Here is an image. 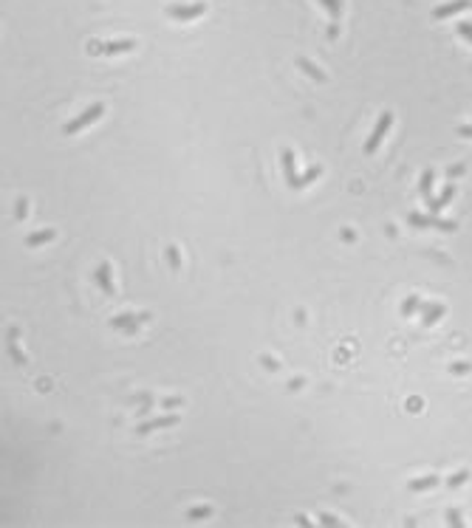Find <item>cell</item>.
<instances>
[{"mask_svg": "<svg viewBox=\"0 0 472 528\" xmlns=\"http://www.w3.org/2000/svg\"><path fill=\"white\" fill-rule=\"evenodd\" d=\"M102 113H105V105H102V102L91 105V108H85V110H82V113L77 116L74 121H68V124H65V133H68V136L80 133L82 128H88L91 121H96V119H99V116H102Z\"/></svg>", "mask_w": 472, "mask_h": 528, "instance_id": "obj_1", "label": "cell"}, {"mask_svg": "<svg viewBox=\"0 0 472 528\" xmlns=\"http://www.w3.org/2000/svg\"><path fill=\"white\" fill-rule=\"evenodd\" d=\"M390 124H393V113L387 110V113H382L379 116V121H376V128H374V133H370V139L365 141V153H376L379 150V144H382V139L387 136V130H390Z\"/></svg>", "mask_w": 472, "mask_h": 528, "instance_id": "obj_2", "label": "cell"}, {"mask_svg": "<svg viewBox=\"0 0 472 528\" xmlns=\"http://www.w3.org/2000/svg\"><path fill=\"white\" fill-rule=\"evenodd\" d=\"M133 48H136L133 40H113V43H91L88 54H125V51H133Z\"/></svg>", "mask_w": 472, "mask_h": 528, "instance_id": "obj_3", "label": "cell"}, {"mask_svg": "<svg viewBox=\"0 0 472 528\" xmlns=\"http://www.w3.org/2000/svg\"><path fill=\"white\" fill-rule=\"evenodd\" d=\"M204 12H207V6H204V3H190V6H170V9H167V14H170L172 20H181V23L201 17Z\"/></svg>", "mask_w": 472, "mask_h": 528, "instance_id": "obj_4", "label": "cell"}, {"mask_svg": "<svg viewBox=\"0 0 472 528\" xmlns=\"http://www.w3.org/2000/svg\"><path fill=\"white\" fill-rule=\"evenodd\" d=\"M410 226H433V229H441V232H455L453 220H441V218H433V215H416L410 212Z\"/></svg>", "mask_w": 472, "mask_h": 528, "instance_id": "obj_5", "label": "cell"}, {"mask_svg": "<svg viewBox=\"0 0 472 528\" xmlns=\"http://www.w3.org/2000/svg\"><path fill=\"white\" fill-rule=\"evenodd\" d=\"M280 158H283V172H286L288 187H291V189H300V178H297V170H294V153H291V150H283Z\"/></svg>", "mask_w": 472, "mask_h": 528, "instance_id": "obj_6", "label": "cell"}, {"mask_svg": "<svg viewBox=\"0 0 472 528\" xmlns=\"http://www.w3.org/2000/svg\"><path fill=\"white\" fill-rule=\"evenodd\" d=\"M472 3L469 0H453V3H447V6H438L433 12V17L435 20H444V17H453V14H458V12H464V9H469Z\"/></svg>", "mask_w": 472, "mask_h": 528, "instance_id": "obj_7", "label": "cell"}, {"mask_svg": "<svg viewBox=\"0 0 472 528\" xmlns=\"http://www.w3.org/2000/svg\"><path fill=\"white\" fill-rule=\"evenodd\" d=\"M453 195H455V187H453V184H447V187H444V192L438 195V198H427V209L433 215H438L450 204V198H453Z\"/></svg>", "mask_w": 472, "mask_h": 528, "instance_id": "obj_8", "label": "cell"}, {"mask_svg": "<svg viewBox=\"0 0 472 528\" xmlns=\"http://www.w3.org/2000/svg\"><path fill=\"white\" fill-rule=\"evenodd\" d=\"M178 424V415H161V418H153L147 424H139V432H153L161 430V426H176Z\"/></svg>", "mask_w": 472, "mask_h": 528, "instance_id": "obj_9", "label": "cell"}, {"mask_svg": "<svg viewBox=\"0 0 472 528\" xmlns=\"http://www.w3.org/2000/svg\"><path fill=\"white\" fill-rule=\"evenodd\" d=\"M297 68H300L303 73H308V77H311L314 82H325V73L319 71V68L314 65L311 60H306V57H300V60H297Z\"/></svg>", "mask_w": 472, "mask_h": 528, "instance_id": "obj_10", "label": "cell"}, {"mask_svg": "<svg viewBox=\"0 0 472 528\" xmlns=\"http://www.w3.org/2000/svg\"><path fill=\"white\" fill-rule=\"evenodd\" d=\"M96 283H99V288H102L105 294H113V286H111V266H108V263H102V266L96 268Z\"/></svg>", "mask_w": 472, "mask_h": 528, "instance_id": "obj_11", "label": "cell"}, {"mask_svg": "<svg viewBox=\"0 0 472 528\" xmlns=\"http://www.w3.org/2000/svg\"><path fill=\"white\" fill-rule=\"evenodd\" d=\"M57 237L54 229H43V232H34V235L26 237V246H43V243H51Z\"/></svg>", "mask_w": 472, "mask_h": 528, "instance_id": "obj_12", "label": "cell"}, {"mask_svg": "<svg viewBox=\"0 0 472 528\" xmlns=\"http://www.w3.org/2000/svg\"><path fill=\"white\" fill-rule=\"evenodd\" d=\"M444 316V305H424V328H430L433 322H438Z\"/></svg>", "mask_w": 472, "mask_h": 528, "instance_id": "obj_13", "label": "cell"}, {"mask_svg": "<svg viewBox=\"0 0 472 528\" xmlns=\"http://www.w3.org/2000/svg\"><path fill=\"white\" fill-rule=\"evenodd\" d=\"M433 486H438V474H427V477L410 480V492H427Z\"/></svg>", "mask_w": 472, "mask_h": 528, "instance_id": "obj_14", "label": "cell"}, {"mask_svg": "<svg viewBox=\"0 0 472 528\" xmlns=\"http://www.w3.org/2000/svg\"><path fill=\"white\" fill-rule=\"evenodd\" d=\"M133 322H139V314H119V316L111 319V328H128V325H133Z\"/></svg>", "mask_w": 472, "mask_h": 528, "instance_id": "obj_15", "label": "cell"}, {"mask_svg": "<svg viewBox=\"0 0 472 528\" xmlns=\"http://www.w3.org/2000/svg\"><path fill=\"white\" fill-rule=\"evenodd\" d=\"M418 192H421L424 198H430V192H433V170H424V172H421V184H418Z\"/></svg>", "mask_w": 472, "mask_h": 528, "instance_id": "obj_16", "label": "cell"}, {"mask_svg": "<svg viewBox=\"0 0 472 528\" xmlns=\"http://www.w3.org/2000/svg\"><path fill=\"white\" fill-rule=\"evenodd\" d=\"M322 6L328 9V14H331V20L337 23L339 14H342V0H322Z\"/></svg>", "mask_w": 472, "mask_h": 528, "instance_id": "obj_17", "label": "cell"}, {"mask_svg": "<svg viewBox=\"0 0 472 528\" xmlns=\"http://www.w3.org/2000/svg\"><path fill=\"white\" fill-rule=\"evenodd\" d=\"M212 514V509L209 506H198V509H190L187 511V520H204V517Z\"/></svg>", "mask_w": 472, "mask_h": 528, "instance_id": "obj_18", "label": "cell"}, {"mask_svg": "<svg viewBox=\"0 0 472 528\" xmlns=\"http://www.w3.org/2000/svg\"><path fill=\"white\" fill-rule=\"evenodd\" d=\"M167 260H170V268H172V271H178V266H181V257H178V246H167Z\"/></svg>", "mask_w": 472, "mask_h": 528, "instance_id": "obj_19", "label": "cell"}, {"mask_svg": "<svg viewBox=\"0 0 472 528\" xmlns=\"http://www.w3.org/2000/svg\"><path fill=\"white\" fill-rule=\"evenodd\" d=\"M416 308H418V299H416V297H407L405 305H402V316H410Z\"/></svg>", "mask_w": 472, "mask_h": 528, "instance_id": "obj_20", "label": "cell"}, {"mask_svg": "<svg viewBox=\"0 0 472 528\" xmlns=\"http://www.w3.org/2000/svg\"><path fill=\"white\" fill-rule=\"evenodd\" d=\"M466 477H469V472H458V474H453V477L447 480V483H450V489H458L461 483H466Z\"/></svg>", "mask_w": 472, "mask_h": 528, "instance_id": "obj_21", "label": "cell"}, {"mask_svg": "<svg viewBox=\"0 0 472 528\" xmlns=\"http://www.w3.org/2000/svg\"><path fill=\"white\" fill-rule=\"evenodd\" d=\"M319 172H322V170H319V167H311V170H308V172H306V175H303V178H300V187H308V184H311V181H314V178H317V175H319Z\"/></svg>", "mask_w": 472, "mask_h": 528, "instance_id": "obj_22", "label": "cell"}, {"mask_svg": "<svg viewBox=\"0 0 472 528\" xmlns=\"http://www.w3.org/2000/svg\"><path fill=\"white\" fill-rule=\"evenodd\" d=\"M319 525H328V528H337L339 520L334 514H319Z\"/></svg>", "mask_w": 472, "mask_h": 528, "instance_id": "obj_23", "label": "cell"}, {"mask_svg": "<svg viewBox=\"0 0 472 528\" xmlns=\"http://www.w3.org/2000/svg\"><path fill=\"white\" fill-rule=\"evenodd\" d=\"M447 522H450V525H458V528L464 525V522H461V514H458L455 509H450V511H447Z\"/></svg>", "mask_w": 472, "mask_h": 528, "instance_id": "obj_24", "label": "cell"}, {"mask_svg": "<svg viewBox=\"0 0 472 528\" xmlns=\"http://www.w3.org/2000/svg\"><path fill=\"white\" fill-rule=\"evenodd\" d=\"M260 362H263L266 370H280V362H275L271 356H260Z\"/></svg>", "mask_w": 472, "mask_h": 528, "instance_id": "obj_25", "label": "cell"}, {"mask_svg": "<svg viewBox=\"0 0 472 528\" xmlns=\"http://www.w3.org/2000/svg\"><path fill=\"white\" fill-rule=\"evenodd\" d=\"M458 34L466 37V40L472 43V23H458Z\"/></svg>", "mask_w": 472, "mask_h": 528, "instance_id": "obj_26", "label": "cell"}, {"mask_svg": "<svg viewBox=\"0 0 472 528\" xmlns=\"http://www.w3.org/2000/svg\"><path fill=\"white\" fill-rule=\"evenodd\" d=\"M469 370H472L469 362H464V364H450V373H469Z\"/></svg>", "mask_w": 472, "mask_h": 528, "instance_id": "obj_27", "label": "cell"}, {"mask_svg": "<svg viewBox=\"0 0 472 528\" xmlns=\"http://www.w3.org/2000/svg\"><path fill=\"white\" fill-rule=\"evenodd\" d=\"M342 240L354 243V240H356V232H354V229H342Z\"/></svg>", "mask_w": 472, "mask_h": 528, "instance_id": "obj_28", "label": "cell"}, {"mask_svg": "<svg viewBox=\"0 0 472 528\" xmlns=\"http://www.w3.org/2000/svg\"><path fill=\"white\" fill-rule=\"evenodd\" d=\"M458 136H466V139H472V124H464V128H458Z\"/></svg>", "mask_w": 472, "mask_h": 528, "instance_id": "obj_29", "label": "cell"}, {"mask_svg": "<svg viewBox=\"0 0 472 528\" xmlns=\"http://www.w3.org/2000/svg\"><path fill=\"white\" fill-rule=\"evenodd\" d=\"M178 404H181V398H170V401H164L161 407H164V410H172V407H178Z\"/></svg>", "mask_w": 472, "mask_h": 528, "instance_id": "obj_30", "label": "cell"}, {"mask_svg": "<svg viewBox=\"0 0 472 528\" xmlns=\"http://www.w3.org/2000/svg\"><path fill=\"white\" fill-rule=\"evenodd\" d=\"M407 407H410V410H421V398H410V401H407Z\"/></svg>", "mask_w": 472, "mask_h": 528, "instance_id": "obj_31", "label": "cell"}, {"mask_svg": "<svg viewBox=\"0 0 472 528\" xmlns=\"http://www.w3.org/2000/svg\"><path fill=\"white\" fill-rule=\"evenodd\" d=\"M14 215H17V218H23V215H26V200H17V212H14Z\"/></svg>", "mask_w": 472, "mask_h": 528, "instance_id": "obj_32", "label": "cell"}, {"mask_svg": "<svg viewBox=\"0 0 472 528\" xmlns=\"http://www.w3.org/2000/svg\"><path fill=\"white\" fill-rule=\"evenodd\" d=\"M9 350H12V356H14V362H17V364H23V356H20V353H17V347H14V345H12V347H9Z\"/></svg>", "mask_w": 472, "mask_h": 528, "instance_id": "obj_33", "label": "cell"}, {"mask_svg": "<svg viewBox=\"0 0 472 528\" xmlns=\"http://www.w3.org/2000/svg\"><path fill=\"white\" fill-rule=\"evenodd\" d=\"M461 172H464V167H453V170H450V178H455V175H461Z\"/></svg>", "mask_w": 472, "mask_h": 528, "instance_id": "obj_34", "label": "cell"}]
</instances>
